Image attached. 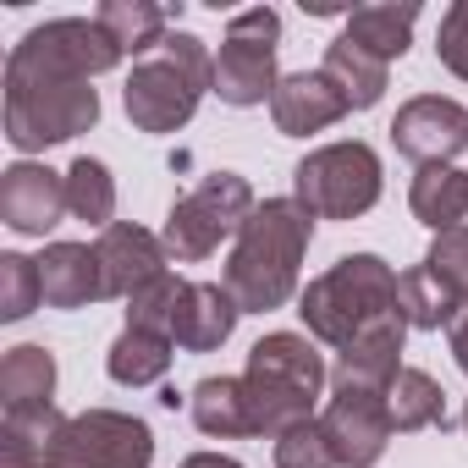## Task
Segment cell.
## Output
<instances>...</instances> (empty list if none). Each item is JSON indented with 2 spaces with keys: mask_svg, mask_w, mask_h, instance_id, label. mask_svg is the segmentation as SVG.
I'll return each mask as SVG.
<instances>
[{
  "mask_svg": "<svg viewBox=\"0 0 468 468\" xmlns=\"http://www.w3.org/2000/svg\"><path fill=\"white\" fill-rule=\"evenodd\" d=\"M320 72L342 89V100H347L353 111L380 105V100H386V83H391V67H386V61H375L369 50L347 45V39H331V50H325V67H320Z\"/></svg>",
  "mask_w": 468,
  "mask_h": 468,
  "instance_id": "26",
  "label": "cell"
},
{
  "mask_svg": "<svg viewBox=\"0 0 468 468\" xmlns=\"http://www.w3.org/2000/svg\"><path fill=\"white\" fill-rule=\"evenodd\" d=\"M67 413L56 408H6L0 419V468H50Z\"/></svg>",
  "mask_w": 468,
  "mask_h": 468,
  "instance_id": "20",
  "label": "cell"
},
{
  "mask_svg": "<svg viewBox=\"0 0 468 468\" xmlns=\"http://www.w3.org/2000/svg\"><path fill=\"white\" fill-rule=\"evenodd\" d=\"M0 402L6 408H56V353L23 342L0 358Z\"/></svg>",
  "mask_w": 468,
  "mask_h": 468,
  "instance_id": "23",
  "label": "cell"
},
{
  "mask_svg": "<svg viewBox=\"0 0 468 468\" xmlns=\"http://www.w3.org/2000/svg\"><path fill=\"white\" fill-rule=\"evenodd\" d=\"M171 358H176V342H171V336L127 325V331L111 342V353H105V375H111L116 386H154V380H165Z\"/></svg>",
  "mask_w": 468,
  "mask_h": 468,
  "instance_id": "24",
  "label": "cell"
},
{
  "mask_svg": "<svg viewBox=\"0 0 468 468\" xmlns=\"http://www.w3.org/2000/svg\"><path fill=\"white\" fill-rule=\"evenodd\" d=\"M94 254H100V271H105V298H133L138 287L160 282L165 276V260H171L154 231H144L133 220L105 226L100 243H94Z\"/></svg>",
  "mask_w": 468,
  "mask_h": 468,
  "instance_id": "14",
  "label": "cell"
},
{
  "mask_svg": "<svg viewBox=\"0 0 468 468\" xmlns=\"http://www.w3.org/2000/svg\"><path fill=\"white\" fill-rule=\"evenodd\" d=\"M204 89H215V61H209L204 39L171 28L154 56L133 61L127 89H122V105H127V122L138 133H154L160 138V133H176V127L193 122Z\"/></svg>",
  "mask_w": 468,
  "mask_h": 468,
  "instance_id": "3",
  "label": "cell"
},
{
  "mask_svg": "<svg viewBox=\"0 0 468 468\" xmlns=\"http://www.w3.org/2000/svg\"><path fill=\"white\" fill-rule=\"evenodd\" d=\"M386 408H391L397 435L435 430V424L446 430V391H441V380L424 375V369H408V364H402V375H397L391 391H386Z\"/></svg>",
  "mask_w": 468,
  "mask_h": 468,
  "instance_id": "27",
  "label": "cell"
},
{
  "mask_svg": "<svg viewBox=\"0 0 468 468\" xmlns=\"http://www.w3.org/2000/svg\"><path fill=\"white\" fill-rule=\"evenodd\" d=\"M463 430H468V408H463Z\"/></svg>",
  "mask_w": 468,
  "mask_h": 468,
  "instance_id": "36",
  "label": "cell"
},
{
  "mask_svg": "<svg viewBox=\"0 0 468 468\" xmlns=\"http://www.w3.org/2000/svg\"><path fill=\"white\" fill-rule=\"evenodd\" d=\"M298 314H303L314 342L342 353L364 331H375L386 320H402V309H397V271L380 254H342L325 276H314L298 292Z\"/></svg>",
  "mask_w": 468,
  "mask_h": 468,
  "instance_id": "2",
  "label": "cell"
},
{
  "mask_svg": "<svg viewBox=\"0 0 468 468\" xmlns=\"http://www.w3.org/2000/svg\"><path fill=\"white\" fill-rule=\"evenodd\" d=\"M182 468H243V463L238 457H220V452H193Z\"/></svg>",
  "mask_w": 468,
  "mask_h": 468,
  "instance_id": "35",
  "label": "cell"
},
{
  "mask_svg": "<svg viewBox=\"0 0 468 468\" xmlns=\"http://www.w3.org/2000/svg\"><path fill=\"white\" fill-rule=\"evenodd\" d=\"M254 209H260V198H254L249 176H238V171H209V176H198V182L171 204L160 243H165V254L182 260V265L209 260L226 238H238L243 220H249Z\"/></svg>",
  "mask_w": 468,
  "mask_h": 468,
  "instance_id": "5",
  "label": "cell"
},
{
  "mask_svg": "<svg viewBox=\"0 0 468 468\" xmlns=\"http://www.w3.org/2000/svg\"><path fill=\"white\" fill-rule=\"evenodd\" d=\"M463 303H468V298H463L452 282H441L430 265H413V271L397 276V309H402L408 331H446Z\"/></svg>",
  "mask_w": 468,
  "mask_h": 468,
  "instance_id": "22",
  "label": "cell"
},
{
  "mask_svg": "<svg viewBox=\"0 0 468 468\" xmlns=\"http://www.w3.org/2000/svg\"><path fill=\"white\" fill-rule=\"evenodd\" d=\"M320 430L331 441L336 468H375L386 457L391 435H397L391 408H386V391H331Z\"/></svg>",
  "mask_w": 468,
  "mask_h": 468,
  "instance_id": "11",
  "label": "cell"
},
{
  "mask_svg": "<svg viewBox=\"0 0 468 468\" xmlns=\"http://www.w3.org/2000/svg\"><path fill=\"white\" fill-rule=\"evenodd\" d=\"M391 144L413 165H452L468 154V111L446 94H413L391 116Z\"/></svg>",
  "mask_w": 468,
  "mask_h": 468,
  "instance_id": "12",
  "label": "cell"
},
{
  "mask_svg": "<svg viewBox=\"0 0 468 468\" xmlns=\"http://www.w3.org/2000/svg\"><path fill=\"white\" fill-rule=\"evenodd\" d=\"M67 209H72L78 220L100 226V231L116 226V176H111L105 160L78 154V160L67 165Z\"/></svg>",
  "mask_w": 468,
  "mask_h": 468,
  "instance_id": "28",
  "label": "cell"
},
{
  "mask_svg": "<svg viewBox=\"0 0 468 468\" xmlns=\"http://www.w3.org/2000/svg\"><path fill=\"white\" fill-rule=\"evenodd\" d=\"M6 67L17 72H45V78H78V83H94L100 72L122 67V45L94 23V17H56V23H39L28 28Z\"/></svg>",
  "mask_w": 468,
  "mask_h": 468,
  "instance_id": "8",
  "label": "cell"
},
{
  "mask_svg": "<svg viewBox=\"0 0 468 468\" xmlns=\"http://www.w3.org/2000/svg\"><path fill=\"white\" fill-rule=\"evenodd\" d=\"M238 298L226 292V282H187L182 303H176V325H171V342L182 353H215L231 342L238 331Z\"/></svg>",
  "mask_w": 468,
  "mask_h": 468,
  "instance_id": "17",
  "label": "cell"
},
{
  "mask_svg": "<svg viewBox=\"0 0 468 468\" xmlns=\"http://www.w3.org/2000/svg\"><path fill=\"white\" fill-rule=\"evenodd\" d=\"M39 303H45L39 260H28V254H0V320L17 325V320H28Z\"/></svg>",
  "mask_w": 468,
  "mask_h": 468,
  "instance_id": "29",
  "label": "cell"
},
{
  "mask_svg": "<svg viewBox=\"0 0 468 468\" xmlns=\"http://www.w3.org/2000/svg\"><path fill=\"white\" fill-rule=\"evenodd\" d=\"M182 292H187V282H176L171 271H165L160 282H149V287H138V292L127 298V325H138V331H160V336H171V325H176V303H182Z\"/></svg>",
  "mask_w": 468,
  "mask_h": 468,
  "instance_id": "30",
  "label": "cell"
},
{
  "mask_svg": "<svg viewBox=\"0 0 468 468\" xmlns=\"http://www.w3.org/2000/svg\"><path fill=\"white\" fill-rule=\"evenodd\" d=\"M276 45H282V17L271 6H249L226 23L220 56H215V94L220 105L254 111L276 100Z\"/></svg>",
  "mask_w": 468,
  "mask_h": 468,
  "instance_id": "7",
  "label": "cell"
},
{
  "mask_svg": "<svg viewBox=\"0 0 468 468\" xmlns=\"http://www.w3.org/2000/svg\"><path fill=\"white\" fill-rule=\"evenodd\" d=\"M67 209V171L17 160L0 171V220H6L17 238H45V231L61 226Z\"/></svg>",
  "mask_w": 468,
  "mask_h": 468,
  "instance_id": "13",
  "label": "cell"
},
{
  "mask_svg": "<svg viewBox=\"0 0 468 468\" xmlns=\"http://www.w3.org/2000/svg\"><path fill=\"white\" fill-rule=\"evenodd\" d=\"M94 122H100L94 83L6 67V138H12V149L34 154V149H50V144L89 133Z\"/></svg>",
  "mask_w": 468,
  "mask_h": 468,
  "instance_id": "4",
  "label": "cell"
},
{
  "mask_svg": "<svg viewBox=\"0 0 468 468\" xmlns=\"http://www.w3.org/2000/svg\"><path fill=\"white\" fill-rule=\"evenodd\" d=\"M435 56L452 78L468 83V0H452L441 12V34H435Z\"/></svg>",
  "mask_w": 468,
  "mask_h": 468,
  "instance_id": "32",
  "label": "cell"
},
{
  "mask_svg": "<svg viewBox=\"0 0 468 468\" xmlns=\"http://www.w3.org/2000/svg\"><path fill=\"white\" fill-rule=\"evenodd\" d=\"M171 17L176 12L149 6V0H105V6L94 12V23L122 45V56H138V61L160 50V39L171 34Z\"/></svg>",
  "mask_w": 468,
  "mask_h": 468,
  "instance_id": "25",
  "label": "cell"
},
{
  "mask_svg": "<svg viewBox=\"0 0 468 468\" xmlns=\"http://www.w3.org/2000/svg\"><path fill=\"white\" fill-rule=\"evenodd\" d=\"M39 287L50 309H89L105 298V271L89 243H50L39 254Z\"/></svg>",
  "mask_w": 468,
  "mask_h": 468,
  "instance_id": "18",
  "label": "cell"
},
{
  "mask_svg": "<svg viewBox=\"0 0 468 468\" xmlns=\"http://www.w3.org/2000/svg\"><path fill=\"white\" fill-rule=\"evenodd\" d=\"M154 430L122 408H83L61 424L50 468H149Z\"/></svg>",
  "mask_w": 468,
  "mask_h": 468,
  "instance_id": "9",
  "label": "cell"
},
{
  "mask_svg": "<svg viewBox=\"0 0 468 468\" xmlns=\"http://www.w3.org/2000/svg\"><path fill=\"white\" fill-rule=\"evenodd\" d=\"M446 347H452V358H457V369L468 375V303L457 309V320L446 325Z\"/></svg>",
  "mask_w": 468,
  "mask_h": 468,
  "instance_id": "34",
  "label": "cell"
},
{
  "mask_svg": "<svg viewBox=\"0 0 468 468\" xmlns=\"http://www.w3.org/2000/svg\"><path fill=\"white\" fill-rule=\"evenodd\" d=\"M424 265H430L441 282H452V287L468 298V226H457V231H441V238L430 243V254H424Z\"/></svg>",
  "mask_w": 468,
  "mask_h": 468,
  "instance_id": "33",
  "label": "cell"
},
{
  "mask_svg": "<svg viewBox=\"0 0 468 468\" xmlns=\"http://www.w3.org/2000/svg\"><path fill=\"white\" fill-rule=\"evenodd\" d=\"M380 154L364 138H342L325 144L314 154L298 160L292 171V198L314 215V220H358L380 204Z\"/></svg>",
  "mask_w": 468,
  "mask_h": 468,
  "instance_id": "6",
  "label": "cell"
},
{
  "mask_svg": "<svg viewBox=\"0 0 468 468\" xmlns=\"http://www.w3.org/2000/svg\"><path fill=\"white\" fill-rule=\"evenodd\" d=\"M243 375L260 380L271 397H282L287 408H298V413H309V419H314L320 386L331 380L325 358H320L314 342L298 336V331H271V336H260V342L249 347V369H243Z\"/></svg>",
  "mask_w": 468,
  "mask_h": 468,
  "instance_id": "10",
  "label": "cell"
},
{
  "mask_svg": "<svg viewBox=\"0 0 468 468\" xmlns=\"http://www.w3.org/2000/svg\"><path fill=\"white\" fill-rule=\"evenodd\" d=\"M314 243V215L298 204V198H265L243 231L231 238V254H226V292L238 298L243 314H271L282 309L292 292H298V271H303V254Z\"/></svg>",
  "mask_w": 468,
  "mask_h": 468,
  "instance_id": "1",
  "label": "cell"
},
{
  "mask_svg": "<svg viewBox=\"0 0 468 468\" xmlns=\"http://www.w3.org/2000/svg\"><path fill=\"white\" fill-rule=\"evenodd\" d=\"M187 413L204 435L215 441H238V435H265V413L260 397L249 386V375H204L187 391Z\"/></svg>",
  "mask_w": 468,
  "mask_h": 468,
  "instance_id": "15",
  "label": "cell"
},
{
  "mask_svg": "<svg viewBox=\"0 0 468 468\" xmlns=\"http://www.w3.org/2000/svg\"><path fill=\"white\" fill-rule=\"evenodd\" d=\"M413 23H419V6H413V0H402V6H358V12H347L342 39L358 45V50H369L375 61L391 67V61L408 56V45H413Z\"/></svg>",
  "mask_w": 468,
  "mask_h": 468,
  "instance_id": "21",
  "label": "cell"
},
{
  "mask_svg": "<svg viewBox=\"0 0 468 468\" xmlns=\"http://www.w3.org/2000/svg\"><path fill=\"white\" fill-rule=\"evenodd\" d=\"M271 452H276V468H336L331 441H325V430H320L314 419L282 430V435L271 441Z\"/></svg>",
  "mask_w": 468,
  "mask_h": 468,
  "instance_id": "31",
  "label": "cell"
},
{
  "mask_svg": "<svg viewBox=\"0 0 468 468\" xmlns=\"http://www.w3.org/2000/svg\"><path fill=\"white\" fill-rule=\"evenodd\" d=\"M408 209H413V220H424L435 231V238L468 226V171L463 165H419V176L408 187Z\"/></svg>",
  "mask_w": 468,
  "mask_h": 468,
  "instance_id": "19",
  "label": "cell"
},
{
  "mask_svg": "<svg viewBox=\"0 0 468 468\" xmlns=\"http://www.w3.org/2000/svg\"><path fill=\"white\" fill-rule=\"evenodd\" d=\"M353 105L342 100V89L325 78V72H292L276 83V100H271V122L282 138H309V133H325L347 116Z\"/></svg>",
  "mask_w": 468,
  "mask_h": 468,
  "instance_id": "16",
  "label": "cell"
}]
</instances>
